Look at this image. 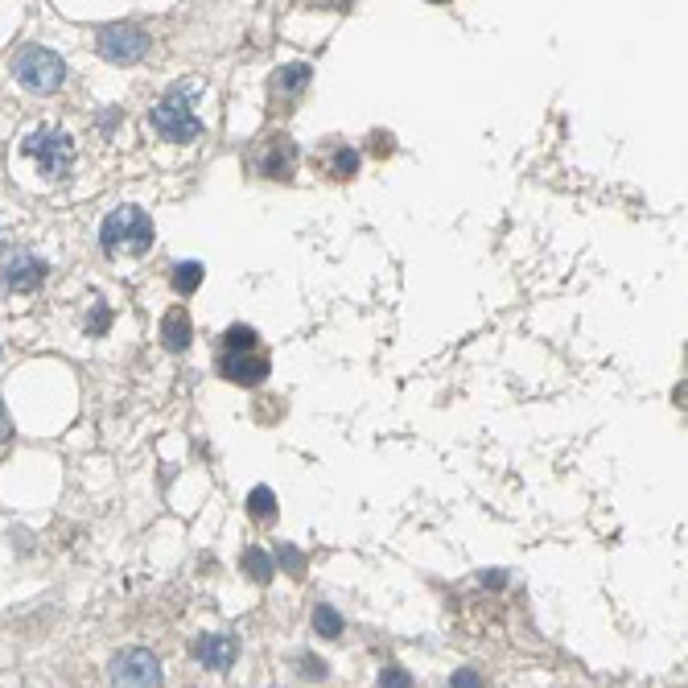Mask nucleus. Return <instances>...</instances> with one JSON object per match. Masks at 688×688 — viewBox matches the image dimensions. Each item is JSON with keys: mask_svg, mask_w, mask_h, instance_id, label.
<instances>
[{"mask_svg": "<svg viewBox=\"0 0 688 688\" xmlns=\"http://www.w3.org/2000/svg\"><path fill=\"white\" fill-rule=\"evenodd\" d=\"M99 244L108 256H145L153 248V219L141 206H120V211L103 219Z\"/></svg>", "mask_w": 688, "mask_h": 688, "instance_id": "f257e3e1", "label": "nucleus"}, {"mask_svg": "<svg viewBox=\"0 0 688 688\" xmlns=\"http://www.w3.org/2000/svg\"><path fill=\"white\" fill-rule=\"evenodd\" d=\"M149 124L157 136H165V141H174V145H190L202 136V120L194 116V87H174V91H165L157 99V108L149 112Z\"/></svg>", "mask_w": 688, "mask_h": 688, "instance_id": "f03ea898", "label": "nucleus"}, {"mask_svg": "<svg viewBox=\"0 0 688 688\" xmlns=\"http://www.w3.org/2000/svg\"><path fill=\"white\" fill-rule=\"evenodd\" d=\"M13 75L33 95H54L66 83V62L54 50H46V46H25L13 58Z\"/></svg>", "mask_w": 688, "mask_h": 688, "instance_id": "7ed1b4c3", "label": "nucleus"}, {"mask_svg": "<svg viewBox=\"0 0 688 688\" xmlns=\"http://www.w3.org/2000/svg\"><path fill=\"white\" fill-rule=\"evenodd\" d=\"M21 153H25L33 165H38L42 178H66V174H71V165H75V145H71V136L58 132V128H38L33 136H25Z\"/></svg>", "mask_w": 688, "mask_h": 688, "instance_id": "20e7f679", "label": "nucleus"}, {"mask_svg": "<svg viewBox=\"0 0 688 688\" xmlns=\"http://www.w3.org/2000/svg\"><path fill=\"white\" fill-rule=\"evenodd\" d=\"M116 688H161V660L145 647H128L108 668Z\"/></svg>", "mask_w": 688, "mask_h": 688, "instance_id": "39448f33", "label": "nucleus"}, {"mask_svg": "<svg viewBox=\"0 0 688 688\" xmlns=\"http://www.w3.org/2000/svg\"><path fill=\"white\" fill-rule=\"evenodd\" d=\"M149 50V33L141 25H132V21H120V25H108V29H99V54L108 58V62H136V58H145Z\"/></svg>", "mask_w": 688, "mask_h": 688, "instance_id": "423d86ee", "label": "nucleus"}, {"mask_svg": "<svg viewBox=\"0 0 688 688\" xmlns=\"http://www.w3.org/2000/svg\"><path fill=\"white\" fill-rule=\"evenodd\" d=\"M252 165L260 169L264 178H293V165H297V145L289 132H272L260 141V149L252 153Z\"/></svg>", "mask_w": 688, "mask_h": 688, "instance_id": "0eeeda50", "label": "nucleus"}, {"mask_svg": "<svg viewBox=\"0 0 688 688\" xmlns=\"http://www.w3.org/2000/svg\"><path fill=\"white\" fill-rule=\"evenodd\" d=\"M46 260L33 256V252H13L5 264H0V285L9 293H33L42 281H46Z\"/></svg>", "mask_w": 688, "mask_h": 688, "instance_id": "6e6552de", "label": "nucleus"}, {"mask_svg": "<svg viewBox=\"0 0 688 688\" xmlns=\"http://www.w3.org/2000/svg\"><path fill=\"white\" fill-rule=\"evenodd\" d=\"M194 656L202 668H211V672H227L235 660H239V639L227 635V631H211V635H202L194 643Z\"/></svg>", "mask_w": 688, "mask_h": 688, "instance_id": "1a4fd4ad", "label": "nucleus"}, {"mask_svg": "<svg viewBox=\"0 0 688 688\" xmlns=\"http://www.w3.org/2000/svg\"><path fill=\"white\" fill-rule=\"evenodd\" d=\"M219 371H223V380L231 384H244V388H256L268 380V359L264 355H219Z\"/></svg>", "mask_w": 688, "mask_h": 688, "instance_id": "9d476101", "label": "nucleus"}, {"mask_svg": "<svg viewBox=\"0 0 688 688\" xmlns=\"http://www.w3.org/2000/svg\"><path fill=\"white\" fill-rule=\"evenodd\" d=\"M190 334H194V326H190V314L178 305V309H169V314L161 318V342H165V351H186L190 347Z\"/></svg>", "mask_w": 688, "mask_h": 688, "instance_id": "9b49d317", "label": "nucleus"}, {"mask_svg": "<svg viewBox=\"0 0 688 688\" xmlns=\"http://www.w3.org/2000/svg\"><path fill=\"white\" fill-rule=\"evenodd\" d=\"M309 87V66L305 62H293V66H281L277 71V79H272V91L277 95H297V91H305Z\"/></svg>", "mask_w": 688, "mask_h": 688, "instance_id": "f8f14e48", "label": "nucleus"}, {"mask_svg": "<svg viewBox=\"0 0 688 688\" xmlns=\"http://www.w3.org/2000/svg\"><path fill=\"white\" fill-rule=\"evenodd\" d=\"M219 347L223 355H248L256 347V330L252 326H231L223 338H219Z\"/></svg>", "mask_w": 688, "mask_h": 688, "instance_id": "ddd939ff", "label": "nucleus"}, {"mask_svg": "<svg viewBox=\"0 0 688 688\" xmlns=\"http://www.w3.org/2000/svg\"><path fill=\"white\" fill-rule=\"evenodd\" d=\"M244 573L256 581V586H268V581H272V557L264 553V548H248V553H244Z\"/></svg>", "mask_w": 688, "mask_h": 688, "instance_id": "4468645a", "label": "nucleus"}, {"mask_svg": "<svg viewBox=\"0 0 688 688\" xmlns=\"http://www.w3.org/2000/svg\"><path fill=\"white\" fill-rule=\"evenodd\" d=\"M314 631H318L322 639H338V635H342V614H338L334 606L318 602V610H314Z\"/></svg>", "mask_w": 688, "mask_h": 688, "instance_id": "2eb2a0df", "label": "nucleus"}, {"mask_svg": "<svg viewBox=\"0 0 688 688\" xmlns=\"http://www.w3.org/2000/svg\"><path fill=\"white\" fill-rule=\"evenodd\" d=\"M198 285H202V264H198V260H186V264L174 268V289H178L182 297H190Z\"/></svg>", "mask_w": 688, "mask_h": 688, "instance_id": "dca6fc26", "label": "nucleus"}, {"mask_svg": "<svg viewBox=\"0 0 688 688\" xmlns=\"http://www.w3.org/2000/svg\"><path fill=\"white\" fill-rule=\"evenodd\" d=\"M248 511L256 515V520H272V515H277V495H272L268 487H256L252 495H248Z\"/></svg>", "mask_w": 688, "mask_h": 688, "instance_id": "f3484780", "label": "nucleus"}, {"mask_svg": "<svg viewBox=\"0 0 688 688\" xmlns=\"http://www.w3.org/2000/svg\"><path fill=\"white\" fill-rule=\"evenodd\" d=\"M355 169H359V153L355 149H347V145L334 149V157H330V174L334 178H351Z\"/></svg>", "mask_w": 688, "mask_h": 688, "instance_id": "a211bd4d", "label": "nucleus"}, {"mask_svg": "<svg viewBox=\"0 0 688 688\" xmlns=\"http://www.w3.org/2000/svg\"><path fill=\"white\" fill-rule=\"evenodd\" d=\"M277 561H281V565H285L293 577H305V557L297 553L293 544H281V548H277Z\"/></svg>", "mask_w": 688, "mask_h": 688, "instance_id": "6ab92c4d", "label": "nucleus"}, {"mask_svg": "<svg viewBox=\"0 0 688 688\" xmlns=\"http://www.w3.org/2000/svg\"><path fill=\"white\" fill-rule=\"evenodd\" d=\"M380 688H412V676H408L404 668H396V664H388V668L380 672Z\"/></svg>", "mask_w": 688, "mask_h": 688, "instance_id": "aec40b11", "label": "nucleus"}, {"mask_svg": "<svg viewBox=\"0 0 688 688\" xmlns=\"http://www.w3.org/2000/svg\"><path fill=\"white\" fill-rule=\"evenodd\" d=\"M450 688H483V676H478L474 668H458L450 676Z\"/></svg>", "mask_w": 688, "mask_h": 688, "instance_id": "412c9836", "label": "nucleus"}, {"mask_svg": "<svg viewBox=\"0 0 688 688\" xmlns=\"http://www.w3.org/2000/svg\"><path fill=\"white\" fill-rule=\"evenodd\" d=\"M301 664H305L301 672H305L309 680H326V664H322V660H314V656H301Z\"/></svg>", "mask_w": 688, "mask_h": 688, "instance_id": "4be33fe9", "label": "nucleus"}, {"mask_svg": "<svg viewBox=\"0 0 688 688\" xmlns=\"http://www.w3.org/2000/svg\"><path fill=\"white\" fill-rule=\"evenodd\" d=\"M87 330H91V334H103V330H108V305H95V318H91Z\"/></svg>", "mask_w": 688, "mask_h": 688, "instance_id": "5701e85b", "label": "nucleus"}, {"mask_svg": "<svg viewBox=\"0 0 688 688\" xmlns=\"http://www.w3.org/2000/svg\"><path fill=\"white\" fill-rule=\"evenodd\" d=\"M13 437V421H9V412H5V400H0V445H5Z\"/></svg>", "mask_w": 688, "mask_h": 688, "instance_id": "b1692460", "label": "nucleus"}, {"mask_svg": "<svg viewBox=\"0 0 688 688\" xmlns=\"http://www.w3.org/2000/svg\"><path fill=\"white\" fill-rule=\"evenodd\" d=\"M375 153H392V136H375Z\"/></svg>", "mask_w": 688, "mask_h": 688, "instance_id": "393cba45", "label": "nucleus"}]
</instances>
